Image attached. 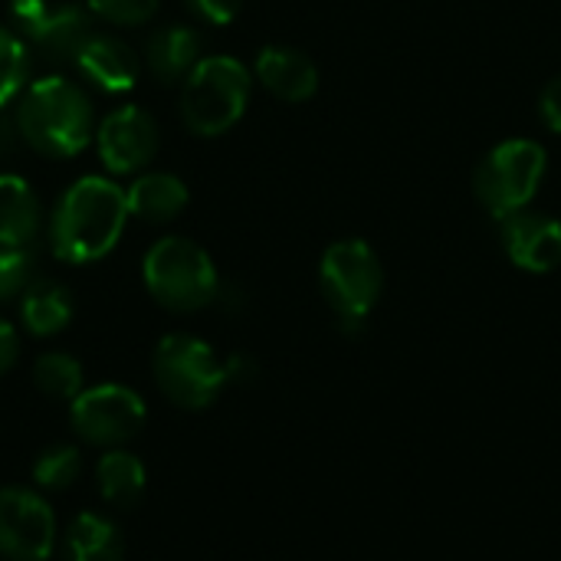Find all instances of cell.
I'll list each match as a JSON object with an SVG mask.
<instances>
[{"label":"cell","instance_id":"cell-23","mask_svg":"<svg viewBox=\"0 0 561 561\" xmlns=\"http://www.w3.org/2000/svg\"><path fill=\"white\" fill-rule=\"evenodd\" d=\"M26 76V49L23 39L16 33H10L7 26H0V105H7Z\"/></svg>","mask_w":561,"mask_h":561},{"label":"cell","instance_id":"cell-19","mask_svg":"<svg viewBox=\"0 0 561 561\" xmlns=\"http://www.w3.org/2000/svg\"><path fill=\"white\" fill-rule=\"evenodd\" d=\"M125 542L112 519L79 513L66 529V561H122Z\"/></svg>","mask_w":561,"mask_h":561},{"label":"cell","instance_id":"cell-1","mask_svg":"<svg viewBox=\"0 0 561 561\" xmlns=\"http://www.w3.org/2000/svg\"><path fill=\"white\" fill-rule=\"evenodd\" d=\"M128 217V197L105 178L76 181L56 204L49 237L53 253L66 263H95L122 237Z\"/></svg>","mask_w":561,"mask_h":561},{"label":"cell","instance_id":"cell-16","mask_svg":"<svg viewBox=\"0 0 561 561\" xmlns=\"http://www.w3.org/2000/svg\"><path fill=\"white\" fill-rule=\"evenodd\" d=\"M145 62L161 82L187 79L201 62V33L191 26H164L145 46Z\"/></svg>","mask_w":561,"mask_h":561},{"label":"cell","instance_id":"cell-26","mask_svg":"<svg viewBox=\"0 0 561 561\" xmlns=\"http://www.w3.org/2000/svg\"><path fill=\"white\" fill-rule=\"evenodd\" d=\"M539 115H542L546 128L561 131V76L546 82V89L539 95Z\"/></svg>","mask_w":561,"mask_h":561},{"label":"cell","instance_id":"cell-27","mask_svg":"<svg viewBox=\"0 0 561 561\" xmlns=\"http://www.w3.org/2000/svg\"><path fill=\"white\" fill-rule=\"evenodd\" d=\"M191 7L210 23H230L240 13L243 0H191Z\"/></svg>","mask_w":561,"mask_h":561},{"label":"cell","instance_id":"cell-25","mask_svg":"<svg viewBox=\"0 0 561 561\" xmlns=\"http://www.w3.org/2000/svg\"><path fill=\"white\" fill-rule=\"evenodd\" d=\"M89 10L118 26H141L154 16L158 0H89Z\"/></svg>","mask_w":561,"mask_h":561},{"label":"cell","instance_id":"cell-12","mask_svg":"<svg viewBox=\"0 0 561 561\" xmlns=\"http://www.w3.org/2000/svg\"><path fill=\"white\" fill-rule=\"evenodd\" d=\"M503 247L519 270L552 273L561 266V224L539 210H516L503 220Z\"/></svg>","mask_w":561,"mask_h":561},{"label":"cell","instance_id":"cell-3","mask_svg":"<svg viewBox=\"0 0 561 561\" xmlns=\"http://www.w3.org/2000/svg\"><path fill=\"white\" fill-rule=\"evenodd\" d=\"M145 286L171 312H197L214 302L220 283L214 260L204 247L187 237H164L158 240L141 266Z\"/></svg>","mask_w":561,"mask_h":561},{"label":"cell","instance_id":"cell-20","mask_svg":"<svg viewBox=\"0 0 561 561\" xmlns=\"http://www.w3.org/2000/svg\"><path fill=\"white\" fill-rule=\"evenodd\" d=\"M128 214L148 224H168L174 220L187 204V187L174 174H145L131 184Z\"/></svg>","mask_w":561,"mask_h":561},{"label":"cell","instance_id":"cell-15","mask_svg":"<svg viewBox=\"0 0 561 561\" xmlns=\"http://www.w3.org/2000/svg\"><path fill=\"white\" fill-rule=\"evenodd\" d=\"M39 201L30 184L23 178L0 174V247L30 250V243L39 237Z\"/></svg>","mask_w":561,"mask_h":561},{"label":"cell","instance_id":"cell-29","mask_svg":"<svg viewBox=\"0 0 561 561\" xmlns=\"http://www.w3.org/2000/svg\"><path fill=\"white\" fill-rule=\"evenodd\" d=\"M13 138H16L13 122H10L7 115H0V158H7V154L13 151Z\"/></svg>","mask_w":561,"mask_h":561},{"label":"cell","instance_id":"cell-13","mask_svg":"<svg viewBox=\"0 0 561 561\" xmlns=\"http://www.w3.org/2000/svg\"><path fill=\"white\" fill-rule=\"evenodd\" d=\"M256 76L283 102H306L319 89L316 62L293 46H266L256 56Z\"/></svg>","mask_w":561,"mask_h":561},{"label":"cell","instance_id":"cell-9","mask_svg":"<svg viewBox=\"0 0 561 561\" xmlns=\"http://www.w3.org/2000/svg\"><path fill=\"white\" fill-rule=\"evenodd\" d=\"M10 20L30 39V46L49 62H76L92 36L89 13L72 3L13 0Z\"/></svg>","mask_w":561,"mask_h":561},{"label":"cell","instance_id":"cell-24","mask_svg":"<svg viewBox=\"0 0 561 561\" xmlns=\"http://www.w3.org/2000/svg\"><path fill=\"white\" fill-rule=\"evenodd\" d=\"M33 283V253L20 247H0V302L13 299Z\"/></svg>","mask_w":561,"mask_h":561},{"label":"cell","instance_id":"cell-21","mask_svg":"<svg viewBox=\"0 0 561 561\" xmlns=\"http://www.w3.org/2000/svg\"><path fill=\"white\" fill-rule=\"evenodd\" d=\"M33 385L56 401H72L85 391L82 388V365L66 352H46L33 365Z\"/></svg>","mask_w":561,"mask_h":561},{"label":"cell","instance_id":"cell-4","mask_svg":"<svg viewBox=\"0 0 561 561\" xmlns=\"http://www.w3.org/2000/svg\"><path fill=\"white\" fill-rule=\"evenodd\" d=\"M250 102V72L230 56L201 59L184 79L181 118L194 135L214 138L240 122Z\"/></svg>","mask_w":561,"mask_h":561},{"label":"cell","instance_id":"cell-11","mask_svg":"<svg viewBox=\"0 0 561 561\" xmlns=\"http://www.w3.org/2000/svg\"><path fill=\"white\" fill-rule=\"evenodd\" d=\"M99 158L112 174H131L145 168L158 151V125L138 105H122L95 128Z\"/></svg>","mask_w":561,"mask_h":561},{"label":"cell","instance_id":"cell-28","mask_svg":"<svg viewBox=\"0 0 561 561\" xmlns=\"http://www.w3.org/2000/svg\"><path fill=\"white\" fill-rule=\"evenodd\" d=\"M16 355H20V339H16V329L10 322L0 319V378L16 365Z\"/></svg>","mask_w":561,"mask_h":561},{"label":"cell","instance_id":"cell-10","mask_svg":"<svg viewBox=\"0 0 561 561\" xmlns=\"http://www.w3.org/2000/svg\"><path fill=\"white\" fill-rule=\"evenodd\" d=\"M56 549L53 506L30 486L0 490V556L7 561H46Z\"/></svg>","mask_w":561,"mask_h":561},{"label":"cell","instance_id":"cell-6","mask_svg":"<svg viewBox=\"0 0 561 561\" xmlns=\"http://www.w3.org/2000/svg\"><path fill=\"white\" fill-rule=\"evenodd\" d=\"M546 178V148L526 138L496 145L473 174V191L480 204L506 220L516 210H526Z\"/></svg>","mask_w":561,"mask_h":561},{"label":"cell","instance_id":"cell-7","mask_svg":"<svg viewBox=\"0 0 561 561\" xmlns=\"http://www.w3.org/2000/svg\"><path fill=\"white\" fill-rule=\"evenodd\" d=\"M322 293L345 329H358L375 309L385 276L375 250L362 240H339L325 250L319 266Z\"/></svg>","mask_w":561,"mask_h":561},{"label":"cell","instance_id":"cell-14","mask_svg":"<svg viewBox=\"0 0 561 561\" xmlns=\"http://www.w3.org/2000/svg\"><path fill=\"white\" fill-rule=\"evenodd\" d=\"M76 66L102 92H128L135 85V79H138V59H135V53L122 39H115V36L92 33L89 43L82 46Z\"/></svg>","mask_w":561,"mask_h":561},{"label":"cell","instance_id":"cell-18","mask_svg":"<svg viewBox=\"0 0 561 561\" xmlns=\"http://www.w3.org/2000/svg\"><path fill=\"white\" fill-rule=\"evenodd\" d=\"M95 480H99V496L118 513L135 510L145 496V463L122 447L108 450L95 463Z\"/></svg>","mask_w":561,"mask_h":561},{"label":"cell","instance_id":"cell-22","mask_svg":"<svg viewBox=\"0 0 561 561\" xmlns=\"http://www.w3.org/2000/svg\"><path fill=\"white\" fill-rule=\"evenodd\" d=\"M82 470V457L72 444H56L49 450H43L33 463V483L39 490H49V493H59V490H69L76 483Z\"/></svg>","mask_w":561,"mask_h":561},{"label":"cell","instance_id":"cell-5","mask_svg":"<svg viewBox=\"0 0 561 561\" xmlns=\"http://www.w3.org/2000/svg\"><path fill=\"white\" fill-rule=\"evenodd\" d=\"M151 368L161 394L184 411L210 408L230 381V365H220L214 348L194 335H164L154 348Z\"/></svg>","mask_w":561,"mask_h":561},{"label":"cell","instance_id":"cell-2","mask_svg":"<svg viewBox=\"0 0 561 561\" xmlns=\"http://www.w3.org/2000/svg\"><path fill=\"white\" fill-rule=\"evenodd\" d=\"M16 125L33 151L46 158H69L92 141L95 112L79 85L49 76L26 89L16 112Z\"/></svg>","mask_w":561,"mask_h":561},{"label":"cell","instance_id":"cell-8","mask_svg":"<svg viewBox=\"0 0 561 561\" xmlns=\"http://www.w3.org/2000/svg\"><path fill=\"white\" fill-rule=\"evenodd\" d=\"M148 408L138 391L125 385H95L85 388L69 404V424L72 431L92 444V447H125L135 440L145 427Z\"/></svg>","mask_w":561,"mask_h":561},{"label":"cell","instance_id":"cell-17","mask_svg":"<svg viewBox=\"0 0 561 561\" xmlns=\"http://www.w3.org/2000/svg\"><path fill=\"white\" fill-rule=\"evenodd\" d=\"M20 319H23V329L36 339H49V335L62 332L72 319L69 289L62 283H53V279H33L23 289Z\"/></svg>","mask_w":561,"mask_h":561}]
</instances>
